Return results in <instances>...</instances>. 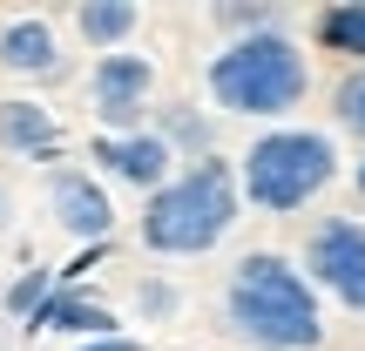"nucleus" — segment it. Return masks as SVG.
I'll return each instance as SVG.
<instances>
[{
	"label": "nucleus",
	"instance_id": "19",
	"mask_svg": "<svg viewBox=\"0 0 365 351\" xmlns=\"http://www.w3.org/2000/svg\"><path fill=\"white\" fill-rule=\"evenodd\" d=\"M359 196H365V156H359Z\"/></svg>",
	"mask_w": 365,
	"mask_h": 351
},
{
	"label": "nucleus",
	"instance_id": "6",
	"mask_svg": "<svg viewBox=\"0 0 365 351\" xmlns=\"http://www.w3.org/2000/svg\"><path fill=\"white\" fill-rule=\"evenodd\" d=\"M95 88V122H102V135H135L149 115V88H156V68H149V54H102L88 75Z\"/></svg>",
	"mask_w": 365,
	"mask_h": 351
},
{
	"label": "nucleus",
	"instance_id": "17",
	"mask_svg": "<svg viewBox=\"0 0 365 351\" xmlns=\"http://www.w3.org/2000/svg\"><path fill=\"white\" fill-rule=\"evenodd\" d=\"M143 311H149V318H170V311H176V290H170V284H143Z\"/></svg>",
	"mask_w": 365,
	"mask_h": 351
},
{
	"label": "nucleus",
	"instance_id": "18",
	"mask_svg": "<svg viewBox=\"0 0 365 351\" xmlns=\"http://www.w3.org/2000/svg\"><path fill=\"white\" fill-rule=\"evenodd\" d=\"M81 351H143L135 338H95V345H81Z\"/></svg>",
	"mask_w": 365,
	"mask_h": 351
},
{
	"label": "nucleus",
	"instance_id": "10",
	"mask_svg": "<svg viewBox=\"0 0 365 351\" xmlns=\"http://www.w3.org/2000/svg\"><path fill=\"white\" fill-rule=\"evenodd\" d=\"M27 331H68V338L95 345V338H115V318L102 311L95 298H75V290H54L48 304H41L34 318H27Z\"/></svg>",
	"mask_w": 365,
	"mask_h": 351
},
{
	"label": "nucleus",
	"instance_id": "3",
	"mask_svg": "<svg viewBox=\"0 0 365 351\" xmlns=\"http://www.w3.org/2000/svg\"><path fill=\"white\" fill-rule=\"evenodd\" d=\"M304 88H312V68H304L298 41L277 34V27L230 41V48L210 61V95H217V108H230V115H257V122L291 115V108L304 102Z\"/></svg>",
	"mask_w": 365,
	"mask_h": 351
},
{
	"label": "nucleus",
	"instance_id": "13",
	"mask_svg": "<svg viewBox=\"0 0 365 351\" xmlns=\"http://www.w3.org/2000/svg\"><path fill=\"white\" fill-rule=\"evenodd\" d=\"M318 41H325L331 54H352L365 68V0H331V7L318 14Z\"/></svg>",
	"mask_w": 365,
	"mask_h": 351
},
{
	"label": "nucleus",
	"instance_id": "12",
	"mask_svg": "<svg viewBox=\"0 0 365 351\" xmlns=\"http://www.w3.org/2000/svg\"><path fill=\"white\" fill-rule=\"evenodd\" d=\"M135 21H143V14H135V0H81V7H75L81 41H88V48H108V54L135 34Z\"/></svg>",
	"mask_w": 365,
	"mask_h": 351
},
{
	"label": "nucleus",
	"instance_id": "14",
	"mask_svg": "<svg viewBox=\"0 0 365 351\" xmlns=\"http://www.w3.org/2000/svg\"><path fill=\"white\" fill-rule=\"evenodd\" d=\"M48 298H54V271H21V277L7 284V311H14V318H34Z\"/></svg>",
	"mask_w": 365,
	"mask_h": 351
},
{
	"label": "nucleus",
	"instance_id": "8",
	"mask_svg": "<svg viewBox=\"0 0 365 351\" xmlns=\"http://www.w3.org/2000/svg\"><path fill=\"white\" fill-rule=\"evenodd\" d=\"M54 223H61L68 236H81V243H108V230H115V203H108V189L95 176L61 169V176H54Z\"/></svg>",
	"mask_w": 365,
	"mask_h": 351
},
{
	"label": "nucleus",
	"instance_id": "2",
	"mask_svg": "<svg viewBox=\"0 0 365 351\" xmlns=\"http://www.w3.org/2000/svg\"><path fill=\"white\" fill-rule=\"evenodd\" d=\"M237 209H244L237 169L217 162V156H203V162H190V169H176L143 203V243L163 250V257H203V250H217L223 236H230Z\"/></svg>",
	"mask_w": 365,
	"mask_h": 351
},
{
	"label": "nucleus",
	"instance_id": "4",
	"mask_svg": "<svg viewBox=\"0 0 365 351\" xmlns=\"http://www.w3.org/2000/svg\"><path fill=\"white\" fill-rule=\"evenodd\" d=\"M339 176V149L318 129H271L250 142V156L237 162V196L250 209H271V216H291L304 209L325 182Z\"/></svg>",
	"mask_w": 365,
	"mask_h": 351
},
{
	"label": "nucleus",
	"instance_id": "5",
	"mask_svg": "<svg viewBox=\"0 0 365 351\" xmlns=\"http://www.w3.org/2000/svg\"><path fill=\"white\" fill-rule=\"evenodd\" d=\"M304 284H325L345 311H365V223L359 216H331L312 230L304 243Z\"/></svg>",
	"mask_w": 365,
	"mask_h": 351
},
{
	"label": "nucleus",
	"instance_id": "7",
	"mask_svg": "<svg viewBox=\"0 0 365 351\" xmlns=\"http://www.w3.org/2000/svg\"><path fill=\"white\" fill-rule=\"evenodd\" d=\"M95 162H102L115 182H129V189H149L156 196L163 182L176 176V156H170V142H163L156 129H135V135H102L95 142Z\"/></svg>",
	"mask_w": 365,
	"mask_h": 351
},
{
	"label": "nucleus",
	"instance_id": "11",
	"mask_svg": "<svg viewBox=\"0 0 365 351\" xmlns=\"http://www.w3.org/2000/svg\"><path fill=\"white\" fill-rule=\"evenodd\" d=\"M0 142L14 156H54V115L41 102H0Z\"/></svg>",
	"mask_w": 365,
	"mask_h": 351
},
{
	"label": "nucleus",
	"instance_id": "1",
	"mask_svg": "<svg viewBox=\"0 0 365 351\" xmlns=\"http://www.w3.org/2000/svg\"><path fill=\"white\" fill-rule=\"evenodd\" d=\"M230 325L264 351H318L325 345V318H318V290L304 271L277 250H250L230 277Z\"/></svg>",
	"mask_w": 365,
	"mask_h": 351
},
{
	"label": "nucleus",
	"instance_id": "15",
	"mask_svg": "<svg viewBox=\"0 0 365 351\" xmlns=\"http://www.w3.org/2000/svg\"><path fill=\"white\" fill-rule=\"evenodd\" d=\"M331 115H339V129L365 135V68H352V75L339 81V95H331Z\"/></svg>",
	"mask_w": 365,
	"mask_h": 351
},
{
	"label": "nucleus",
	"instance_id": "16",
	"mask_svg": "<svg viewBox=\"0 0 365 351\" xmlns=\"http://www.w3.org/2000/svg\"><path fill=\"white\" fill-rule=\"evenodd\" d=\"M156 135L170 142V156H176V142H182V149H210V122H196V115H170Z\"/></svg>",
	"mask_w": 365,
	"mask_h": 351
},
{
	"label": "nucleus",
	"instance_id": "9",
	"mask_svg": "<svg viewBox=\"0 0 365 351\" xmlns=\"http://www.w3.org/2000/svg\"><path fill=\"white\" fill-rule=\"evenodd\" d=\"M0 68L7 75H54L61 68V41L41 14H21V21L0 27Z\"/></svg>",
	"mask_w": 365,
	"mask_h": 351
}]
</instances>
